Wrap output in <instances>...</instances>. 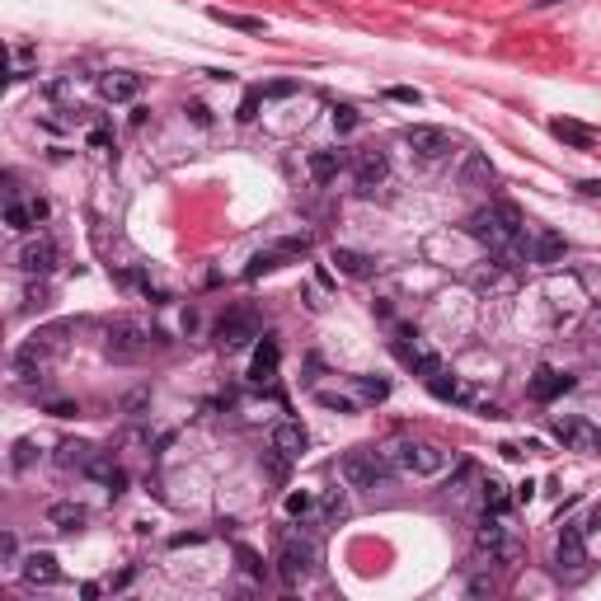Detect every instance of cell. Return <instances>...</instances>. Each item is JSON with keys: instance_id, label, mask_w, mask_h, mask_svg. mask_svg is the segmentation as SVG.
<instances>
[{"instance_id": "obj_31", "label": "cell", "mask_w": 601, "mask_h": 601, "mask_svg": "<svg viewBox=\"0 0 601 601\" xmlns=\"http://www.w3.org/2000/svg\"><path fill=\"white\" fill-rule=\"evenodd\" d=\"M207 20L226 24V28H240V33H263V20H254V14H230V10H207Z\"/></svg>"}, {"instance_id": "obj_23", "label": "cell", "mask_w": 601, "mask_h": 601, "mask_svg": "<svg viewBox=\"0 0 601 601\" xmlns=\"http://www.w3.org/2000/svg\"><path fill=\"white\" fill-rule=\"evenodd\" d=\"M461 183H465V188H489V183H493V164H489V156L470 150V156H465V164H461Z\"/></svg>"}, {"instance_id": "obj_29", "label": "cell", "mask_w": 601, "mask_h": 601, "mask_svg": "<svg viewBox=\"0 0 601 601\" xmlns=\"http://www.w3.org/2000/svg\"><path fill=\"white\" fill-rule=\"evenodd\" d=\"M475 287L479 292H498V287H503V282H508V263L503 259H493V263H484V268H475Z\"/></svg>"}, {"instance_id": "obj_7", "label": "cell", "mask_w": 601, "mask_h": 601, "mask_svg": "<svg viewBox=\"0 0 601 601\" xmlns=\"http://www.w3.org/2000/svg\"><path fill=\"white\" fill-rule=\"evenodd\" d=\"M315 569V545L310 541H282L277 549V578H282V588H296L300 578H306Z\"/></svg>"}, {"instance_id": "obj_42", "label": "cell", "mask_w": 601, "mask_h": 601, "mask_svg": "<svg viewBox=\"0 0 601 601\" xmlns=\"http://www.w3.org/2000/svg\"><path fill=\"white\" fill-rule=\"evenodd\" d=\"M240 559H244V569H249V573H263V564H259L254 555H249V549H240Z\"/></svg>"}, {"instance_id": "obj_19", "label": "cell", "mask_w": 601, "mask_h": 601, "mask_svg": "<svg viewBox=\"0 0 601 601\" xmlns=\"http://www.w3.org/2000/svg\"><path fill=\"white\" fill-rule=\"evenodd\" d=\"M428 390L437 395V399H451V405H479V395L465 386V381H456V376H446V372H437V376H428Z\"/></svg>"}, {"instance_id": "obj_30", "label": "cell", "mask_w": 601, "mask_h": 601, "mask_svg": "<svg viewBox=\"0 0 601 601\" xmlns=\"http://www.w3.org/2000/svg\"><path fill=\"white\" fill-rule=\"evenodd\" d=\"M479 493H484V508H489V512H503V508L512 503L508 484H503V479H493V475H489V479L479 484Z\"/></svg>"}, {"instance_id": "obj_14", "label": "cell", "mask_w": 601, "mask_h": 601, "mask_svg": "<svg viewBox=\"0 0 601 601\" xmlns=\"http://www.w3.org/2000/svg\"><path fill=\"white\" fill-rule=\"evenodd\" d=\"M38 221H47V203H43V197H33V203L10 197V203H5V226L10 230H20V236H24V230H33Z\"/></svg>"}, {"instance_id": "obj_5", "label": "cell", "mask_w": 601, "mask_h": 601, "mask_svg": "<svg viewBox=\"0 0 601 601\" xmlns=\"http://www.w3.org/2000/svg\"><path fill=\"white\" fill-rule=\"evenodd\" d=\"M254 339H259V315L249 310V306L226 310V315H221V325H216V343H221L226 353H236V348L254 343Z\"/></svg>"}, {"instance_id": "obj_13", "label": "cell", "mask_w": 601, "mask_h": 601, "mask_svg": "<svg viewBox=\"0 0 601 601\" xmlns=\"http://www.w3.org/2000/svg\"><path fill=\"white\" fill-rule=\"evenodd\" d=\"M99 94H104L108 104H132V99L141 94V76H132V71H108V76H99Z\"/></svg>"}, {"instance_id": "obj_36", "label": "cell", "mask_w": 601, "mask_h": 601, "mask_svg": "<svg viewBox=\"0 0 601 601\" xmlns=\"http://www.w3.org/2000/svg\"><path fill=\"white\" fill-rule=\"evenodd\" d=\"M333 127H339V132H353V127H357V113H353V108H333Z\"/></svg>"}, {"instance_id": "obj_8", "label": "cell", "mask_w": 601, "mask_h": 601, "mask_svg": "<svg viewBox=\"0 0 601 601\" xmlns=\"http://www.w3.org/2000/svg\"><path fill=\"white\" fill-rule=\"evenodd\" d=\"M395 357L405 362V366H409L413 376H423V381L442 372V357L432 353V348H428V343L419 339V333H395Z\"/></svg>"}, {"instance_id": "obj_1", "label": "cell", "mask_w": 601, "mask_h": 601, "mask_svg": "<svg viewBox=\"0 0 601 601\" xmlns=\"http://www.w3.org/2000/svg\"><path fill=\"white\" fill-rule=\"evenodd\" d=\"M465 236L479 240V244H489V254H498L508 268L526 259V221H522V212H517L512 203L479 207L470 221H465Z\"/></svg>"}, {"instance_id": "obj_27", "label": "cell", "mask_w": 601, "mask_h": 601, "mask_svg": "<svg viewBox=\"0 0 601 601\" xmlns=\"http://www.w3.org/2000/svg\"><path fill=\"white\" fill-rule=\"evenodd\" d=\"M339 164H343L339 150H310V156H306V170H310L315 183H329L333 174H339Z\"/></svg>"}, {"instance_id": "obj_37", "label": "cell", "mask_w": 601, "mask_h": 601, "mask_svg": "<svg viewBox=\"0 0 601 601\" xmlns=\"http://www.w3.org/2000/svg\"><path fill=\"white\" fill-rule=\"evenodd\" d=\"M254 113H259V94H249L240 104V123H254Z\"/></svg>"}, {"instance_id": "obj_2", "label": "cell", "mask_w": 601, "mask_h": 601, "mask_svg": "<svg viewBox=\"0 0 601 601\" xmlns=\"http://www.w3.org/2000/svg\"><path fill=\"white\" fill-rule=\"evenodd\" d=\"M386 456L395 470H405V475H442L446 470V461H451V451H442L437 442H419V437H395L386 446Z\"/></svg>"}, {"instance_id": "obj_11", "label": "cell", "mask_w": 601, "mask_h": 601, "mask_svg": "<svg viewBox=\"0 0 601 601\" xmlns=\"http://www.w3.org/2000/svg\"><path fill=\"white\" fill-rule=\"evenodd\" d=\"M555 437L569 446V451H597L601 446V428L588 419H559L555 423Z\"/></svg>"}, {"instance_id": "obj_34", "label": "cell", "mask_w": 601, "mask_h": 601, "mask_svg": "<svg viewBox=\"0 0 601 601\" xmlns=\"http://www.w3.org/2000/svg\"><path fill=\"white\" fill-rule=\"evenodd\" d=\"M33 461H38V446H33L28 437H20V442H14V451H10V465H14V470H28Z\"/></svg>"}, {"instance_id": "obj_3", "label": "cell", "mask_w": 601, "mask_h": 601, "mask_svg": "<svg viewBox=\"0 0 601 601\" xmlns=\"http://www.w3.org/2000/svg\"><path fill=\"white\" fill-rule=\"evenodd\" d=\"M390 456L386 451H366V446H357V451H348V456L339 461V475H343V484L348 489H381V484L390 479Z\"/></svg>"}, {"instance_id": "obj_18", "label": "cell", "mask_w": 601, "mask_h": 601, "mask_svg": "<svg viewBox=\"0 0 601 601\" xmlns=\"http://www.w3.org/2000/svg\"><path fill=\"white\" fill-rule=\"evenodd\" d=\"M573 386V376H564V372H555V366H541L536 376H531V395L541 399V405H549V399H559L564 390Z\"/></svg>"}, {"instance_id": "obj_6", "label": "cell", "mask_w": 601, "mask_h": 601, "mask_svg": "<svg viewBox=\"0 0 601 601\" xmlns=\"http://www.w3.org/2000/svg\"><path fill=\"white\" fill-rule=\"evenodd\" d=\"M405 146L413 150L419 160H446L451 150H456V141H451V132H442V127H428V123H413V127H405Z\"/></svg>"}, {"instance_id": "obj_10", "label": "cell", "mask_w": 601, "mask_h": 601, "mask_svg": "<svg viewBox=\"0 0 601 601\" xmlns=\"http://www.w3.org/2000/svg\"><path fill=\"white\" fill-rule=\"evenodd\" d=\"M555 564H559V573H582L588 569V541H582V526H564V536L555 545Z\"/></svg>"}, {"instance_id": "obj_20", "label": "cell", "mask_w": 601, "mask_h": 601, "mask_svg": "<svg viewBox=\"0 0 601 601\" xmlns=\"http://www.w3.org/2000/svg\"><path fill=\"white\" fill-rule=\"evenodd\" d=\"M306 446H310V437H306V428H300L296 419H287V423H277V428H273V451H282L287 461H296Z\"/></svg>"}, {"instance_id": "obj_40", "label": "cell", "mask_w": 601, "mask_h": 601, "mask_svg": "<svg viewBox=\"0 0 601 601\" xmlns=\"http://www.w3.org/2000/svg\"><path fill=\"white\" fill-rule=\"evenodd\" d=\"M296 85H292V80H282V85H268V90H263V94H268V99H282V94H292Z\"/></svg>"}, {"instance_id": "obj_38", "label": "cell", "mask_w": 601, "mask_h": 601, "mask_svg": "<svg viewBox=\"0 0 601 601\" xmlns=\"http://www.w3.org/2000/svg\"><path fill=\"white\" fill-rule=\"evenodd\" d=\"M390 99H399V104H419V90H405V85H399V90H390Z\"/></svg>"}, {"instance_id": "obj_24", "label": "cell", "mask_w": 601, "mask_h": 601, "mask_svg": "<svg viewBox=\"0 0 601 601\" xmlns=\"http://www.w3.org/2000/svg\"><path fill=\"white\" fill-rule=\"evenodd\" d=\"M333 263H339V273L343 277H376V259H366V254H357V249H333Z\"/></svg>"}, {"instance_id": "obj_26", "label": "cell", "mask_w": 601, "mask_h": 601, "mask_svg": "<svg viewBox=\"0 0 601 601\" xmlns=\"http://www.w3.org/2000/svg\"><path fill=\"white\" fill-rule=\"evenodd\" d=\"M287 259H296L287 244H277V249H259L254 259H249V268H244V277H263V273H273V268H282Z\"/></svg>"}, {"instance_id": "obj_9", "label": "cell", "mask_w": 601, "mask_h": 601, "mask_svg": "<svg viewBox=\"0 0 601 601\" xmlns=\"http://www.w3.org/2000/svg\"><path fill=\"white\" fill-rule=\"evenodd\" d=\"M61 348H66L61 329H43V333H33V339L20 348V372H28V376H33V366H38V372H43V366L52 362L57 353H61Z\"/></svg>"}, {"instance_id": "obj_25", "label": "cell", "mask_w": 601, "mask_h": 601, "mask_svg": "<svg viewBox=\"0 0 601 601\" xmlns=\"http://www.w3.org/2000/svg\"><path fill=\"white\" fill-rule=\"evenodd\" d=\"M549 132H555L559 141H569L573 150H592V141H597V132H592V127L569 123V118H555V123H549Z\"/></svg>"}, {"instance_id": "obj_22", "label": "cell", "mask_w": 601, "mask_h": 601, "mask_svg": "<svg viewBox=\"0 0 601 601\" xmlns=\"http://www.w3.org/2000/svg\"><path fill=\"white\" fill-rule=\"evenodd\" d=\"M20 573H24V582H33V588H47V582H57V578H61L57 559L47 555V549H38V555H28V559L20 564Z\"/></svg>"}, {"instance_id": "obj_12", "label": "cell", "mask_w": 601, "mask_h": 601, "mask_svg": "<svg viewBox=\"0 0 601 601\" xmlns=\"http://www.w3.org/2000/svg\"><path fill=\"white\" fill-rule=\"evenodd\" d=\"M564 254H569V244H564V236H555V230H536V236L526 240V259L541 263V268H555Z\"/></svg>"}, {"instance_id": "obj_21", "label": "cell", "mask_w": 601, "mask_h": 601, "mask_svg": "<svg viewBox=\"0 0 601 601\" xmlns=\"http://www.w3.org/2000/svg\"><path fill=\"white\" fill-rule=\"evenodd\" d=\"M386 174H390L386 150H366V156L357 160V188H362V193H372L376 183H386Z\"/></svg>"}, {"instance_id": "obj_32", "label": "cell", "mask_w": 601, "mask_h": 601, "mask_svg": "<svg viewBox=\"0 0 601 601\" xmlns=\"http://www.w3.org/2000/svg\"><path fill=\"white\" fill-rule=\"evenodd\" d=\"M315 512H320V503H315V493H306V489L287 493V517H315Z\"/></svg>"}, {"instance_id": "obj_33", "label": "cell", "mask_w": 601, "mask_h": 601, "mask_svg": "<svg viewBox=\"0 0 601 601\" xmlns=\"http://www.w3.org/2000/svg\"><path fill=\"white\" fill-rule=\"evenodd\" d=\"M357 395L366 399V405H376V399L390 395V386H386V381H376V376H357Z\"/></svg>"}, {"instance_id": "obj_15", "label": "cell", "mask_w": 601, "mask_h": 601, "mask_svg": "<svg viewBox=\"0 0 601 601\" xmlns=\"http://www.w3.org/2000/svg\"><path fill=\"white\" fill-rule=\"evenodd\" d=\"M20 268H24V273H52V268H57V244L47 240V236L28 240V244L20 249Z\"/></svg>"}, {"instance_id": "obj_4", "label": "cell", "mask_w": 601, "mask_h": 601, "mask_svg": "<svg viewBox=\"0 0 601 601\" xmlns=\"http://www.w3.org/2000/svg\"><path fill=\"white\" fill-rule=\"evenodd\" d=\"M150 339H156V333H150L141 320H113L108 325V339H104V353L113 362H137L146 348H150Z\"/></svg>"}, {"instance_id": "obj_41", "label": "cell", "mask_w": 601, "mask_h": 601, "mask_svg": "<svg viewBox=\"0 0 601 601\" xmlns=\"http://www.w3.org/2000/svg\"><path fill=\"white\" fill-rule=\"evenodd\" d=\"M188 113H193V123H197V127H207V123H212V113H207V108H203V104H193V108H188Z\"/></svg>"}, {"instance_id": "obj_16", "label": "cell", "mask_w": 601, "mask_h": 601, "mask_svg": "<svg viewBox=\"0 0 601 601\" xmlns=\"http://www.w3.org/2000/svg\"><path fill=\"white\" fill-rule=\"evenodd\" d=\"M277 362H282V348H277V339H259V348H254V357H249V381H273L277 376Z\"/></svg>"}, {"instance_id": "obj_39", "label": "cell", "mask_w": 601, "mask_h": 601, "mask_svg": "<svg viewBox=\"0 0 601 601\" xmlns=\"http://www.w3.org/2000/svg\"><path fill=\"white\" fill-rule=\"evenodd\" d=\"M578 193H582V197H601V179H588V183H578Z\"/></svg>"}, {"instance_id": "obj_28", "label": "cell", "mask_w": 601, "mask_h": 601, "mask_svg": "<svg viewBox=\"0 0 601 601\" xmlns=\"http://www.w3.org/2000/svg\"><path fill=\"white\" fill-rule=\"evenodd\" d=\"M47 522H52L57 531H80L85 526V508L80 503H52L47 508Z\"/></svg>"}, {"instance_id": "obj_17", "label": "cell", "mask_w": 601, "mask_h": 601, "mask_svg": "<svg viewBox=\"0 0 601 601\" xmlns=\"http://www.w3.org/2000/svg\"><path fill=\"white\" fill-rule=\"evenodd\" d=\"M99 456H104V451H94L90 442H61L57 446V461L66 465V470H80V475H90L99 465Z\"/></svg>"}, {"instance_id": "obj_35", "label": "cell", "mask_w": 601, "mask_h": 601, "mask_svg": "<svg viewBox=\"0 0 601 601\" xmlns=\"http://www.w3.org/2000/svg\"><path fill=\"white\" fill-rule=\"evenodd\" d=\"M315 399H320L325 409H339V413H353V409H357V399H348V395H329V390H320Z\"/></svg>"}]
</instances>
